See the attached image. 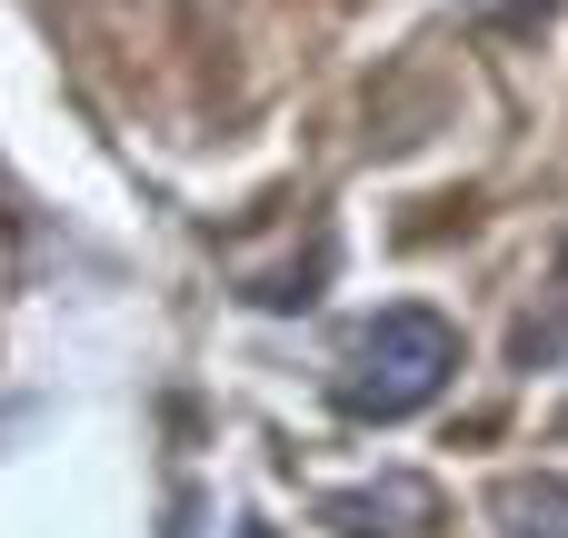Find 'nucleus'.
Here are the masks:
<instances>
[{
    "mask_svg": "<svg viewBox=\"0 0 568 538\" xmlns=\"http://www.w3.org/2000/svg\"><path fill=\"white\" fill-rule=\"evenodd\" d=\"M0 220H10V230H20V220H30V190H20V180H10V160H0Z\"/></svg>",
    "mask_w": 568,
    "mask_h": 538,
    "instance_id": "nucleus-5",
    "label": "nucleus"
},
{
    "mask_svg": "<svg viewBox=\"0 0 568 538\" xmlns=\"http://www.w3.org/2000/svg\"><path fill=\"white\" fill-rule=\"evenodd\" d=\"M429 519H439L429 479H379V489H339V499H320V529H329V538H419Z\"/></svg>",
    "mask_w": 568,
    "mask_h": 538,
    "instance_id": "nucleus-2",
    "label": "nucleus"
},
{
    "mask_svg": "<svg viewBox=\"0 0 568 538\" xmlns=\"http://www.w3.org/2000/svg\"><path fill=\"white\" fill-rule=\"evenodd\" d=\"M449 379H459V329H449L439 309H379V319L349 329L329 399H339L349 419L389 429V419H419Z\"/></svg>",
    "mask_w": 568,
    "mask_h": 538,
    "instance_id": "nucleus-1",
    "label": "nucleus"
},
{
    "mask_svg": "<svg viewBox=\"0 0 568 538\" xmlns=\"http://www.w3.org/2000/svg\"><path fill=\"white\" fill-rule=\"evenodd\" d=\"M489 509L509 538H568V479H499Z\"/></svg>",
    "mask_w": 568,
    "mask_h": 538,
    "instance_id": "nucleus-3",
    "label": "nucleus"
},
{
    "mask_svg": "<svg viewBox=\"0 0 568 538\" xmlns=\"http://www.w3.org/2000/svg\"><path fill=\"white\" fill-rule=\"evenodd\" d=\"M469 20L489 30V20H519V30H539L549 20V0H469Z\"/></svg>",
    "mask_w": 568,
    "mask_h": 538,
    "instance_id": "nucleus-4",
    "label": "nucleus"
},
{
    "mask_svg": "<svg viewBox=\"0 0 568 538\" xmlns=\"http://www.w3.org/2000/svg\"><path fill=\"white\" fill-rule=\"evenodd\" d=\"M559 280H568V250H559Z\"/></svg>",
    "mask_w": 568,
    "mask_h": 538,
    "instance_id": "nucleus-6",
    "label": "nucleus"
}]
</instances>
